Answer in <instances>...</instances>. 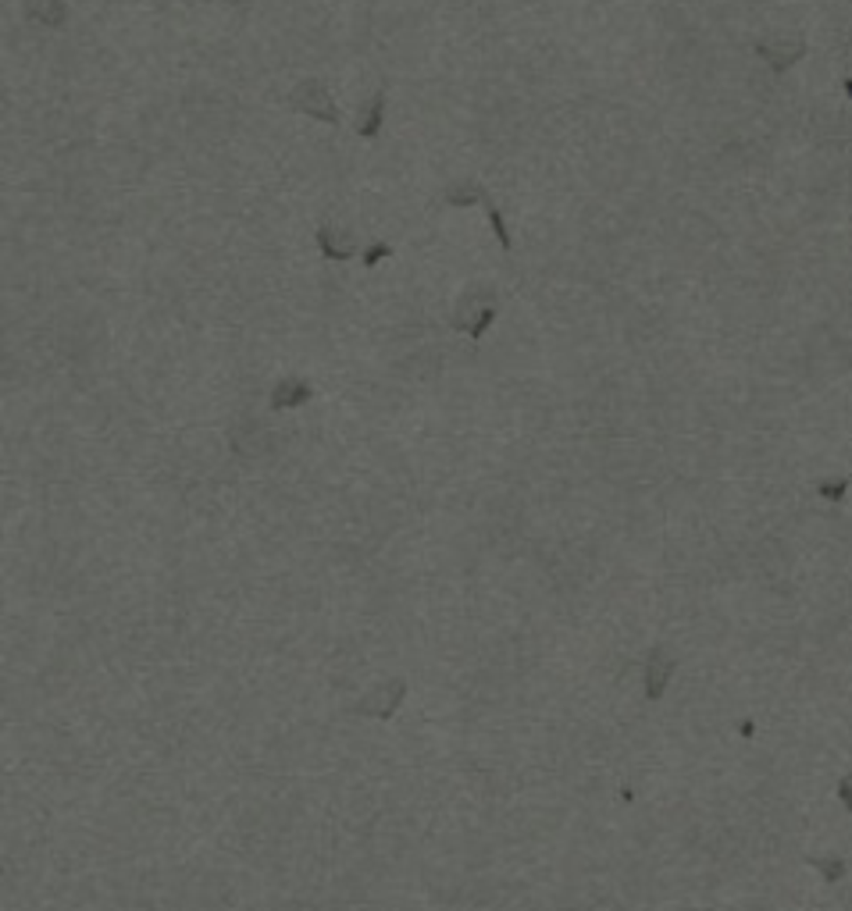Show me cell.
Returning <instances> with one entry per match:
<instances>
[{
	"mask_svg": "<svg viewBox=\"0 0 852 911\" xmlns=\"http://www.w3.org/2000/svg\"><path fill=\"white\" fill-rule=\"evenodd\" d=\"M382 125H386V89H379L357 114V136L364 139H379L382 136Z\"/></svg>",
	"mask_w": 852,
	"mask_h": 911,
	"instance_id": "52a82bcc",
	"label": "cell"
},
{
	"mask_svg": "<svg viewBox=\"0 0 852 911\" xmlns=\"http://www.w3.org/2000/svg\"><path fill=\"white\" fill-rule=\"evenodd\" d=\"M839 798H842V801H846V808H849V812H852V776H846V780H842V783H839Z\"/></svg>",
	"mask_w": 852,
	"mask_h": 911,
	"instance_id": "7c38bea8",
	"label": "cell"
},
{
	"mask_svg": "<svg viewBox=\"0 0 852 911\" xmlns=\"http://www.w3.org/2000/svg\"><path fill=\"white\" fill-rule=\"evenodd\" d=\"M386 257H393V246H389V243H375V246L364 250V264H379V261H386Z\"/></svg>",
	"mask_w": 852,
	"mask_h": 911,
	"instance_id": "8fae6325",
	"label": "cell"
},
{
	"mask_svg": "<svg viewBox=\"0 0 852 911\" xmlns=\"http://www.w3.org/2000/svg\"><path fill=\"white\" fill-rule=\"evenodd\" d=\"M68 0H25V18L43 29H61L68 21Z\"/></svg>",
	"mask_w": 852,
	"mask_h": 911,
	"instance_id": "8992f818",
	"label": "cell"
},
{
	"mask_svg": "<svg viewBox=\"0 0 852 911\" xmlns=\"http://www.w3.org/2000/svg\"><path fill=\"white\" fill-rule=\"evenodd\" d=\"M318 246H322V257H329V261H350L357 253L354 236L347 228H336V225L318 228Z\"/></svg>",
	"mask_w": 852,
	"mask_h": 911,
	"instance_id": "5b68a950",
	"label": "cell"
},
{
	"mask_svg": "<svg viewBox=\"0 0 852 911\" xmlns=\"http://www.w3.org/2000/svg\"><path fill=\"white\" fill-rule=\"evenodd\" d=\"M821 492H824V495H831V499H839V495L846 492V481H835V484H821Z\"/></svg>",
	"mask_w": 852,
	"mask_h": 911,
	"instance_id": "4fadbf2b",
	"label": "cell"
},
{
	"mask_svg": "<svg viewBox=\"0 0 852 911\" xmlns=\"http://www.w3.org/2000/svg\"><path fill=\"white\" fill-rule=\"evenodd\" d=\"M674 666H678V662H674V655H671L667 648H653V651H649V662H646V694H649L653 701L667 691Z\"/></svg>",
	"mask_w": 852,
	"mask_h": 911,
	"instance_id": "3957f363",
	"label": "cell"
},
{
	"mask_svg": "<svg viewBox=\"0 0 852 911\" xmlns=\"http://www.w3.org/2000/svg\"><path fill=\"white\" fill-rule=\"evenodd\" d=\"M442 203H449V207H478V203H485L489 207L492 196H489V189L478 178H460V182L442 189Z\"/></svg>",
	"mask_w": 852,
	"mask_h": 911,
	"instance_id": "277c9868",
	"label": "cell"
},
{
	"mask_svg": "<svg viewBox=\"0 0 852 911\" xmlns=\"http://www.w3.org/2000/svg\"><path fill=\"white\" fill-rule=\"evenodd\" d=\"M289 107L297 114H307V118H318L325 125H339V104L332 96V89L322 82V79H304L293 93H289Z\"/></svg>",
	"mask_w": 852,
	"mask_h": 911,
	"instance_id": "7a4b0ae2",
	"label": "cell"
},
{
	"mask_svg": "<svg viewBox=\"0 0 852 911\" xmlns=\"http://www.w3.org/2000/svg\"><path fill=\"white\" fill-rule=\"evenodd\" d=\"M489 221H492V232H496V239H499V246L503 250H510V232H506V221H503V211L496 207V203H489Z\"/></svg>",
	"mask_w": 852,
	"mask_h": 911,
	"instance_id": "9c48e42d",
	"label": "cell"
},
{
	"mask_svg": "<svg viewBox=\"0 0 852 911\" xmlns=\"http://www.w3.org/2000/svg\"><path fill=\"white\" fill-rule=\"evenodd\" d=\"M307 399H311V385H307L304 377H286V381H279V388H275V395H271L275 410H293V406H300V402H307Z\"/></svg>",
	"mask_w": 852,
	"mask_h": 911,
	"instance_id": "ba28073f",
	"label": "cell"
},
{
	"mask_svg": "<svg viewBox=\"0 0 852 911\" xmlns=\"http://www.w3.org/2000/svg\"><path fill=\"white\" fill-rule=\"evenodd\" d=\"M814 865L824 873V880H842V873H846V862L842 858H814Z\"/></svg>",
	"mask_w": 852,
	"mask_h": 911,
	"instance_id": "30bf717a",
	"label": "cell"
},
{
	"mask_svg": "<svg viewBox=\"0 0 852 911\" xmlns=\"http://www.w3.org/2000/svg\"><path fill=\"white\" fill-rule=\"evenodd\" d=\"M496 313H499V303L492 289H471L467 296H460V303L453 310V327L467 331L471 338H481L489 324L496 320Z\"/></svg>",
	"mask_w": 852,
	"mask_h": 911,
	"instance_id": "6da1fadb",
	"label": "cell"
}]
</instances>
